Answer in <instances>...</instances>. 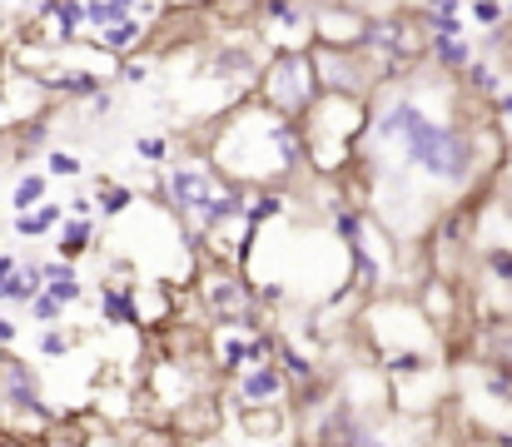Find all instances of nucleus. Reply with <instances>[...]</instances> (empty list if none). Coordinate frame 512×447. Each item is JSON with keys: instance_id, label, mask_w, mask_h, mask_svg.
Wrapping results in <instances>:
<instances>
[{"instance_id": "obj_1", "label": "nucleus", "mask_w": 512, "mask_h": 447, "mask_svg": "<svg viewBox=\"0 0 512 447\" xmlns=\"http://www.w3.org/2000/svg\"><path fill=\"white\" fill-rule=\"evenodd\" d=\"M368 135L353 149L358 189L368 214L403 244L423 224L443 219L448 204L473 194L508 154L503 125L478 105L463 80L428 60L403 80H388L368 100Z\"/></svg>"}, {"instance_id": "obj_2", "label": "nucleus", "mask_w": 512, "mask_h": 447, "mask_svg": "<svg viewBox=\"0 0 512 447\" xmlns=\"http://www.w3.org/2000/svg\"><path fill=\"white\" fill-rule=\"evenodd\" d=\"M204 154L214 159V169L239 184V189H269V184H294L309 174V145H304V125L269 110L264 100H239L229 105L204 135Z\"/></svg>"}, {"instance_id": "obj_3", "label": "nucleus", "mask_w": 512, "mask_h": 447, "mask_svg": "<svg viewBox=\"0 0 512 447\" xmlns=\"http://www.w3.org/2000/svg\"><path fill=\"white\" fill-rule=\"evenodd\" d=\"M368 100L358 95H334L324 90L314 100V110L299 120L304 125V145H309V174L314 179H339L353 169V149L368 135Z\"/></svg>"}, {"instance_id": "obj_4", "label": "nucleus", "mask_w": 512, "mask_h": 447, "mask_svg": "<svg viewBox=\"0 0 512 447\" xmlns=\"http://www.w3.org/2000/svg\"><path fill=\"white\" fill-rule=\"evenodd\" d=\"M224 189H229V179L214 169V159L204 154V145L179 149L165 169H155V204L170 209L174 219L184 224L189 239L204 234V224H209V214H214Z\"/></svg>"}, {"instance_id": "obj_5", "label": "nucleus", "mask_w": 512, "mask_h": 447, "mask_svg": "<svg viewBox=\"0 0 512 447\" xmlns=\"http://www.w3.org/2000/svg\"><path fill=\"white\" fill-rule=\"evenodd\" d=\"M319 95H324V85L314 70V50H274L254 85V100H264L269 110H279L289 120H304Z\"/></svg>"}, {"instance_id": "obj_6", "label": "nucleus", "mask_w": 512, "mask_h": 447, "mask_svg": "<svg viewBox=\"0 0 512 447\" xmlns=\"http://www.w3.org/2000/svg\"><path fill=\"white\" fill-rule=\"evenodd\" d=\"M314 50V70H319V85L334 90V95H358V100H373V90L383 85L378 65L363 55V50H339V45H309Z\"/></svg>"}, {"instance_id": "obj_7", "label": "nucleus", "mask_w": 512, "mask_h": 447, "mask_svg": "<svg viewBox=\"0 0 512 447\" xmlns=\"http://www.w3.org/2000/svg\"><path fill=\"white\" fill-rule=\"evenodd\" d=\"M0 398L10 418H30V423H50V403L40 393V373L30 363H20L10 348H0Z\"/></svg>"}, {"instance_id": "obj_8", "label": "nucleus", "mask_w": 512, "mask_h": 447, "mask_svg": "<svg viewBox=\"0 0 512 447\" xmlns=\"http://www.w3.org/2000/svg\"><path fill=\"white\" fill-rule=\"evenodd\" d=\"M274 348H279V333H269V328H229V323H219V333H214V358H219L224 373H244L254 363H269Z\"/></svg>"}, {"instance_id": "obj_9", "label": "nucleus", "mask_w": 512, "mask_h": 447, "mask_svg": "<svg viewBox=\"0 0 512 447\" xmlns=\"http://www.w3.org/2000/svg\"><path fill=\"white\" fill-rule=\"evenodd\" d=\"M363 25H368V10L358 0H314V45L358 50Z\"/></svg>"}, {"instance_id": "obj_10", "label": "nucleus", "mask_w": 512, "mask_h": 447, "mask_svg": "<svg viewBox=\"0 0 512 447\" xmlns=\"http://www.w3.org/2000/svg\"><path fill=\"white\" fill-rule=\"evenodd\" d=\"M294 393V383H289V373L269 358V363H254V368H244V373H234V403L249 413V408H279L284 398Z\"/></svg>"}, {"instance_id": "obj_11", "label": "nucleus", "mask_w": 512, "mask_h": 447, "mask_svg": "<svg viewBox=\"0 0 512 447\" xmlns=\"http://www.w3.org/2000/svg\"><path fill=\"white\" fill-rule=\"evenodd\" d=\"M150 35H155V25H145L140 15H130V20H120V25H110V30L90 35V45H95V50H105L110 60H125V55L145 50V45H150Z\"/></svg>"}, {"instance_id": "obj_12", "label": "nucleus", "mask_w": 512, "mask_h": 447, "mask_svg": "<svg viewBox=\"0 0 512 447\" xmlns=\"http://www.w3.org/2000/svg\"><path fill=\"white\" fill-rule=\"evenodd\" d=\"M473 60H478V40H468V30L463 35H428V65L433 70L458 80Z\"/></svg>"}, {"instance_id": "obj_13", "label": "nucleus", "mask_w": 512, "mask_h": 447, "mask_svg": "<svg viewBox=\"0 0 512 447\" xmlns=\"http://www.w3.org/2000/svg\"><path fill=\"white\" fill-rule=\"evenodd\" d=\"M60 224H65V199H45L30 214H10V234L15 239H55Z\"/></svg>"}, {"instance_id": "obj_14", "label": "nucleus", "mask_w": 512, "mask_h": 447, "mask_svg": "<svg viewBox=\"0 0 512 447\" xmlns=\"http://www.w3.org/2000/svg\"><path fill=\"white\" fill-rule=\"evenodd\" d=\"M95 244H100V219H70L65 214V224L55 229V254L60 259H85V254H95Z\"/></svg>"}, {"instance_id": "obj_15", "label": "nucleus", "mask_w": 512, "mask_h": 447, "mask_svg": "<svg viewBox=\"0 0 512 447\" xmlns=\"http://www.w3.org/2000/svg\"><path fill=\"white\" fill-rule=\"evenodd\" d=\"M100 318H105L110 328L145 323V318H140V303H135V284H120V279H110V284L100 289Z\"/></svg>"}, {"instance_id": "obj_16", "label": "nucleus", "mask_w": 512, "mask_h": 447, "mask_svg": "<svg viewBox=\"0 0 512 447\" xmlns=\"http://www.w3.org/2000/svg\"><path fill=\"white\" fill-rule=\"evenodd\" d=\"M45 199H50V174H45V169H15V184H10V194H5L10 214H30V209H40Z\"/></svg>"}, {"instance_id": "obj_17", "label": "nucleus", "mask_w": 512, "mask_h": 447, "mask_svg": "<svg viewBox=\"0 0 512 447\" xmlns=\"http://www.w3.org/2000/svg\"><path fill=\"white\" fill-rule=\"evenodd\" d=\"M45 294L60 298L65 308H75V303L85 298V279H80V269H75L70 259H45Z\"/></svg>"}, {"instance_id": "obj_18", "label": "nucleus", "mask_w": 512, "mask_h": 447, "mask_svg": "<svg viewBox=\"0 0 512 447\" xmlns=\"http://www.w3.org/2000/svg\"><path fill=\"white\" fill-rule=\"evenodd\" d=\"M95 204H100V219H125L140 204V189L135 184H120V179H100L95 184Z\"/></svg>"}, {"instance_id": "obj_19", "label": "nucleus", "mask_w": 512, "mask_h": 447, "mask_svg": "<svg viewBox=\"0 0 512 447\" xmlns=\"http://www.w3.org/2000/svg\"><path fill=\"white\" fill-rule=\"evenodd\" d=\"M155 75V50H135L115 65V90H145Z\"/></svg>"}, {"instance_id": "obj_20", "label": "nucleus", "mask_w": 512, "mask_h": 447, "mask_svg": "<svg viewBox=\"0 0 512 447\" xmlns=\"http://www.w3.org/2000/svg\"><path fill=\"white\" fill-rule=\"evenodd\" d=\"M40 159H45L40 169H45L50 179H85V154H80V149L50 145L45 154H40Z\"/></svg>"}, {"instance_id": "obj_21", "label": "nucleus", "mask_w": 512, "mask_h": 447, "mask_svg": "<svg viewBox=\"0 0 512 447\" xmlns=\"http://www.w3.org/2000/svg\"><path fill=\"white\" fill-rule=\"evenodd\" d=\"M75 353V333L70 328H40L35 333V358H45V363H60V358H70Z\"/></svg>"}, {"instance_id": "obj_22", "label": "nucleus", "mask_w": 512, "mask_h": 447, "mask_svg": "<svg viewBox=\"0 0 512 447\" xmlns=\"http://www.w3.org/2000/svg\"><path fill=\"white\" fill-rule=\"evenodd\" d=\"M274 363L289 373V383H314V378H319V368L309 363V353L294 348V343H284V338H279V348H274Z\"/></svg>"}, {"instance_id": "obj_23", "label": "nucleus", "mask_w": 512, "mask_h": 447, "mask_svg": "<svg viewBox=\"0 0 512 447\" xmlns=\"http://www.w3.org/2000/svg\"><path fill=\"white\" fill-rule=\"evenodd\" d=\"M135 154H140L150 169H165L174 154H179V145H174V135H140V140H135Z\"/></svg>"}, {"instance_id": "obj_24", "label": "nucleus", "mask_w": 512, "mask_h": 447, "mask_svg": "<svg viewBox=\"0 0 512 447\" xmlns=\"http://www.w3.org/2000/svg\"><path fill=\"white\" fill-rule=\"evenodd\" d=\"M473 25H483V30H503L508 25V0H468V10H463Z\"/></svg>"}, {"instance_id": "obj_25", "label": "nucleus", "mask_w": 512, "mask_h": 447, "mask_svg": "<svg viewBox=\"0 0 512 447\" xmlns=\"http://www.w3.org/2000/svg\"><path fill=\"white\" fill-rule=\"evenodd\" d=\"M25 313H30L35 328H55V323H65V303L50 298V294H35L30 303H25Z\"/></svg>"}, {"instance_id": "obj_26", "label": "nucleus", "mask_w": 512, "mask_h": 447, "mask_svg": "<svg viewBox=\"0 0 512 447\" xmlns=\"http://www.w3.org/2000/svg\"><path fill=\"white\" fill-rule=\"evenodd\" d=\"M20 254H10V249H0V308H5V298H10V289H15V279H20Z\"/></svg>"}, {"instance_id": "obj_27", "label": "nucleus", "mask_w": 512, "mask_h": 447, "mask_svg": "<svg viewBox=\"0 0 512 447\" xmlns=\"http://www.w3.org/2000/svg\"><path fill=\"white\" fill-rule=\"evenodd\" d=\"M65 214L70 219H100V204H95V189H80L65 199Z\"/></svg>"}, {"instance_id": "obj_28", "label": "nucleus", "mask_w": 512, "mask_h": 447, "mask_svg": "<svg viewBox=\"0 0 512 447\" xmlns=\"http://www.w3.org/2000/svg\"><path fill=\"white\" fill-rule=\"evenodd\" d=\"M15 338H20V318H5L0 313V348H10Z\"/></svg>"}, {"instance_id": "obj_29", "label": "nucleus", "mask_w": 512, "mask_h": 447, "mask_svg": "<svg viewBox=\"0 0 512 447\" xmlns=\"http://www.w3.org/2000/svg\"><path fill=\"white\" fill-rule=\"evenodd\" d=\"M224 0H170V10H219Z\"/></svg>"}, {"instance_id": "obj_30", "label": "nucleus", "mask_w": 512, "mask_h": 447, "mask_svg": "<svg viewBox=\"0 0 512 447\" xmlns=\"http://www.w3.org/2000/svg\"><path fill=\"white\" fill-rule=\"evenodd\" d=\"M0 5L15 10V15H30V10H35V0H0Z\"/></svg>"}, {"instance_id": "obj_31", "label": "nucleus", "mask_w": 512, "mask_h": 447, "mask_svg": "<svg viewBox=\"0 0 512 447\" xmlns=\"http://www.w3.org/2000/svg\"><path fill=\"white\" fill-rule=\"evenodd\" d=\"M508 55H512V20H508Z\"/></svg>"}]
</instances>
